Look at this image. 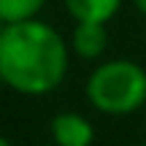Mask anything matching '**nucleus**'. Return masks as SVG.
I'll return each mask as SVG.
<instances>
[{"instance_id":"9","label":"nucleus","mask_w":146,"mask_h":146,"mask_svg":"<svg viewBox=\"0 0 146 146\" xmlns=\"http://www.w3.org/2000/svg\"><path fill=\"white\" fill-rule=\"evenodd\" d=\"M143 141H146V116H143Z\"/></svg>"},{"instance_id":"5","label":"nucleus","mask_w":146,"mask_h":146,"mask_svg":"<svg viewBox=\"0 0 146 146\" xmlns=\"http://www.w3.org/2000/svg\"><path fill=\"white\" fill-rule=\"evenodd\" d=\"M125 0H62L73 22H106L108 25L122 11Z\"/></svg>"},{"instance_id":"1","label":"nucleus","mask_w":146,"mask_h":146,"mask_svg":"<svg viewBox=\"0 0 146 146\" xmlns=\"http://www.w3.org/2000/svg\"><path fill=\"white\" fill-rule=\"evenodd\" d=\"M70 43L54 25L25 19L0 33V84L25 98H43L65 81Z\"/></svg>"},{"instance_id":"10","label":"nucleus","mask_w":146,"mask_h":146,"mask_svg":"<svg viewBox=\"0 0 146 146\" xmlns=\"http://www.w3.org/2000/svg\"><path fill=\"white\" fill-rule=\"evenodd\" d=\"M125 146H146V141L143 143H125Z\"/></svg>"},{"instance_id":"2","label":"nucleus","mask_w":146,"mask_h":146,"mask_svg":"<svg viewBox=\"0 0 146 146\" xmlns=\"http://www.w3.org/2000/svg\"><path fill=\"white\" fill-rule=\"evenodd\" d=\"M89 106L106 116H130L146 108V68L125 57L103 60L84 84Z\"/></svg>"},{"instance_id":"3","label":"nucleus","mask_w":146,"mask_h":146,"mask_svg":"<svg viewBox=\"0 0 146 146\" xmlns=\"http://www.w3.org/2000/svg\"><path fill=\"white\" fill-rule=\"evenodd\" d=\"M54 146H92L95 143V125L89 116L78 111H60L49 122Z\"/></svg>"},{"instance_id":"8","label":"nucleus","mask_w":146,"mask_h":146,"mask_svg":"<svg viewBox=\"0 0 146 146\" xmlns=\"http://www.w3.org/2000/svg\"><path fill=\"white\" fill-rule=\"evenodd\" d=\"M0 146H14V143H11V141H8L5 135H0Z\"/></svg>"},{"instance_id":"11","label":"nucleus","mask_w":146,"mask_h":146,"mask_svg":"<svg viewBox=\"0 0 146 146\" xmlns=\"http://www.w3.org/2000/svg\"><path fill=\"white\" fill-rule=\"evenodd\" d=\"M3 27H5V25H3V22H0V33H3Z\"/></svg>"},{"instance_id":"7","label":"nucleus","mask_w":146,"mask_h":146,"mask_svg":"<svg viewBox=\"0 0 146 146\" xmlns=\"http://www.w3.org/2000/svg\"><path fill=\"white\" fill-rule=\"evenodd\" d=\"M133 5L138 8V14H143V16H146V0H133Z\"/></svg>"},{"instance_id":"6","label":"nucleus","mask_w":146,"mask_h":146,"mask_svg":"<svg viewBox=\"0 0 146 146\" xmlns=\"http://www.w3.org/2000/svg\"><path fill=\"white\" fill-rule=\"evenodd\" d=\"M46 3L49 0H0V22L14 25V22L35 19Z\"/></svg>"},{"instance_id":"4","label":"nucleus","mask_w":146,"mask_h":146,"mask_svg":"<svg viewBox=\"0 0 146 146\" xmlns=\"http://www.w3.org/2000/svg\"><path fill=\"white\" fill-rule=\"evenodd\" d=\"M68 43H70V54L95 62L108 52V43H111L108 25L106 22H73Z\"/></svg>"}]
</instances>
